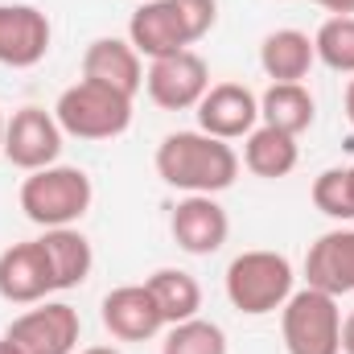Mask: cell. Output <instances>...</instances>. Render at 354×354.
Wrapping results in <instances>:
<instances>
[{
  "mask_svg": "<svg viewBox=\"0 0 354 354\" xmlns=\"http://www.w3.org/2000/svg\"><path fill=\"white\" fill-rule=\"evenodd\" d=\"M313 206L326 218L351 223L354 218V165H346V169H326V174L317 177L313 181Z\"/></svg>",
  "mask_w": 354,
  "mask_h": 354,
  "instance_id": "cell-24",
  "label": "cell"
},
{
  "mask_svg": "<svg viewBox=\"0 0 354 354\" xmlns=\"http://www.w3.org/2000/svg\"><path fill=\"white\" fill-rule=\"evenodd\" d=\"M177 8H181V17L189 25L194 41H202L214 29V21H218V0H177Z\"/></svg>",
  "mask_w": 354,
  "mask_h": 354,
  "instance_id": "cell-25",
  "label": "cell"
},
{
  "mask_svg": "<svg viewBox=\"0 0 354 354\" xmlns=\"http://www.w3.org/2000/svg\"><path fill=\"white\" fill-rule=\"evenodd\" d=\"M157 174L165 185L185 194H223L239 177V153L218 140L198 132H169L157 145Z\"/></svg>",
  "mask_w": 354,
  "mask_h": 354,
  "instance_id": "cell-1",
  "label": "cell"
},
{
  "mask_svg": "<svg viewBox=\"0 0 354 354\" xmlns=\"http://www.w3.org/2000/svg\"><path fill=\"white\" fill-rule=\"evenodd\" d=\"M342 354H354V309L346 313V322H342Z\"/></svg>",
  "mask_w": 354,
  "mask_h": 354,
  "instance_id": "cell-27",
  "label": "cell"
},
{
  "mask_svg": "<svg viewBox=\"0 0 354 354\" xmlns=\"http://www.w3.org/2000/svg\"><path fill=\"white\" fill-rule=\"evenodd\" d=\"M50 292L58 288H54V272H50L41 239L12 243L8 252H0V297L8 305H37Z\"/></svg>",
  "mask_w": 354,
  "mask_h": 354,
  "instance_id": "cell-14",
  "label": "cell"
},
{
  "mask_svg": "<svg viewBox=\"0 0 354 354\" xmlns=\"http://www.w3.org/2000/svg\"><path fill=\"white\" fill-rule=\"evenodd\" d=\"M4 124H8V120H4V115H0V149H4Z\"/></svg>",
  "mask_w": 354,
  "mask_h": 354,
  "instance_id": "cell-31",
  "label": "cell"
},
{
  "mask_svg": "<svg viewBox=\"0 0 354 354\" xmlns=\"http://www.w3.org/2000/svg\"><path fill=\"white\" fill-rule=\"evenodd\" d=\"M145 284H149V292H153L165 326L198 317V309H202V284L189 272H181V268H157Z\"/></svg>",
  "mask_w": 354,
  "mask_h": 354,
  "instance_id": "cell-21",
  "label": "cell"
},
{
  "mask_svg": "<svg viewBox=\"0 0 354 354\" xmlns=\"http://www.w3.org/2000/svg\"><path fill=\"white\" fill-rule=\"evenodd\" d=\"M309 4H322V8H330L334 17H354V0H309Z\"/></svg>",
  "mask_w": 354,
  "mask_h": 354,
  "instance_id": "cell-26",
  "label": "cell"
},
{
  "mask_svg": "<svg viewBox=\"0 0 354 354\" xmlns=\"http://www.w3.org/2000/svg\"><path fill=\"white\" fill-rule=\"evenodd\" d=\"M145 91L165 111L198 107L202 95L210 91V66L194 50H177V54H165V58H153L149 75H145Z\"/></svg>",
  "mask_w": 354,
  "mask_h": 354,
  "instance_id": "cell-7",
  "label": "cell"
},
{
  "mask_svg": "<svg viewBox=\"0 0 354 354\" xmlns=\"http://www.w3.org/2000/svg\"><path fill=\"white\" fill-rule=\"evenodd\" d=\"M346 120L354 124V79H351V87H346Z\"/></svg>",
  "mask_w": 354,
  "mask_h": 354,
  "instance_id": "cell-28",
  "label": "cell"
},
{
  "mask_svg": "<svg viewBox=\"0 0 354 354\" xmlns=\"http://www.w3.org/2000/svg\"><path fill=\"white\" fill-rule=\"evenodd\" d=\"M161 354H227V334L218 322H206V317H189V322H177L169 326Z\"/></svg>",
  "mask_w": 354,
  "mask_h": 354,
  "instance_id": "cell-23",
  "label": "cell"
},
{
  "mask_svg": "<svg viewBox=\"0 0 354 354\" xmlns=\"http://www.w3.org/2000/svg\"><path fill=\"white\" fill-rule=\"evenodd\" d=\"M99 317H103V330L120 342H145L153 334L165 330V317L149 292V284H120L103 297L99 305Z\"/></svg>",
  "mask_w": 354,
  "mask_h": 354,
  "instance_id": "cell-13",
  "label": "cell"
},
{
  "mask_svg": "<svg viewBox=\"0 0 354 354\" xmlns=\"http://www.w3.org/2000/svg\"><path fill=\"white\" fill-rule=\"evenodd\" d=\"M0 354H21V351H17V346H12V342H8V338L0 334Z\"/></svg>",
  "mask_w": 354,
  "mask_h": 354,
  "instance_id": "cell-29",
  "label": "cell"
},
{
  "mask_svg": "<svg viewBox=\"0 0 354 354\" xmlns=\"http://www.w3.org/2000/svg\"><path fill=\"white\" fill-rule=\"evenodd\" d=\"M62 128L54 120V111L46 107H21L12 111V120L4 124V157L33 174V169H46V165H58V153H62Z\"/></svg>",
  "mask_w": 354,
  "mask_h": 354,
  "instance_id": "cell-8",
  "label": "cell"
},
{
  "mask_svg": "<svg viewBox=\"0 0 354 354\" xmlns=\"http://www.w3.org/2000/svg\"><path fill=\"white\" fill-rule=\"evenodd\" d=\"M292 297V264L280 252H243L227 264V301L248 313V317H264L276 313L284 301Z\"/></svg>",
  "mask_w": 354,
  "mask_h": 354,
  "instance_id": "cell-4",
  "label": "cell"
},
{
  "mask_svg": "<svg viewBox=\"0 0 354 354\" xmlns=\"http://www.w3.org/2000/svg\"><path fill=\"white\" fill-rule=\"evenodd\" d=\"M128 41L140 58H165L177 50H189L194 37H189V25L177 8V0H140V8L132 12L128 21Z\"/></svg>",
  "mask_w": 354,
  "mask_h": 354,
  "instance_id": "cell-11",
  "label": "cell"
},
{
  "mask_svg": "<svg viewBox=\"0 0 354 354\" xmlns=\"http://www.w3.org/2000/svg\"><path fill=\"white\" fill-rule=\"evenodd\" d=\"M79 309H71L66 301H37V309L21 313L4 330V338L21 354H71L79 346Z\"/></svg>",
  "mask_w": 354,
  "mask_h": 354,
  "instance_id": "cell-6",
  "label": "cell"
},
{
  "mask_svg": "<svg viewBox=\"0 0 354 354\" xmlns=\"http://www.w3.org/2000/svg\"><path fill=\"white\" fill-rule=\"evenodd\" d=\"M95 202V185L75 165H46L21 181V210L29 223L54 231V227H75Z\"/></svg>",
  "mask_w": 354,
  "mask_h": 354,
  "instance_id": "cell-2",
  "label": "cell"
},
{
  "mask_svg": "<svg viewBox=\"0 0 354 354\" xmlns=\"http://www.w3.org/2000/svg\"><path fill=\"white\" fill-rule=\"evenodd\" d=\"M313 54L334 75H354V17H330L313 33Z\"/></svg>",
  "mask_w": 354,
  "mask_h": 354,
  "instance_id": "cell-22",
  "label": "cell"
},
{
  "mask_svg": "<svg viewBox=\"0 0 354 354\" xmlns=\"http://www.w3.org/2000/svg\"><path fill=\"white\" fill-rule=\"evenodd\" d=\"M50 17L33 4H0V66L29 71L50 54Z\"/></svg>",
  "mask_w": 354,
  "mask_h": 354,
  "instance_id": "cell-10",
  "label": "cell"
},
{
  "mask_svg": "<svg viewBox=\"0 0 354 354\" xmlns=\"http://www.w3.org/2000/svg\"><path fill=\"white\" fill-rule=\"evenodd\" d=\"M280 334L288 354H342V309L322 288H292L280 305Z\"/></svg>",
  "mask_w": 354,
  "mask_h": 354,
  "instance_id": "cell-5",
  "label": "cell"
},
{
  "mask_svg": "<svg viewBox=\"0 0 354 354\" xmlns=\"http://www.w3.org/2000/svg\"><path fill=\"white\" fill-rule=\"evenodd\" d=\"M260 120H264L268 128H280L288 136H301L317 120L313 91L305 87V83H272L260 95Z\"/></svg>",
  "mask_w": 354,
  "mask_h": 354,
  "instance_id": "cell-20",
  "label": "cell"
},
{
  "mask_svg": "<svg viewBox=\"0 0 354 354\" xmlns=\"http://www.w3.org/2000/svg\"><path fill=\"white\" fill-rule=\"evenodd\" d=\"M83 79L136 99V91L145 87V66H140V54L132 50V41L95 37L87 46V54H83Z\"/></svg>",
  "mask_w": 354,
  "mask_h": 354,
  "instance_id": "cell-16",
  "label": "cell"
},
{
  "mask_svg": "<svg viewBox=\"0 0 354 354\" xmlns=\"http://www.w3.org/2000/svg\"><path fill=\"white\" fill-rule=\"evenodd\" d=\"M313 62V37L301 29H276L260 41V66L272 83H305Z\"/></svg>",
  "mask_w": 354,
  "mask_h": 354,
  "instance_id": "cell-17",
  "label": "cell"
},
{
  "mask_svg": "<svg viewBox=\"0 0 354 354\" xmlns=\"http://www.w3.org/2000/svg\"><path fill=\"white\" fill-rule=\"evenodd\" d=\"M54 120L66 136H79V140H111V136H124L128 124H132V99L120 95V91L103 87V83H91L79 79L75 87H66L54 103Z\"/></svg>",
  "mask_w": 354,
  "mask_h": 354,
  "instance_id": "cell-3",
  "label": "cell"
},
{
  "mask_svg": "<svg viewBox=\"0 0 354 354\" xmlns=\"http://www.w3.org/2000/svg\"><path fill=\"white\" fill-rule=\"evenodd\" d=\"M243 165L252 169L256 177H288L301 161V149H297V136L280 132V128H268V124H256L248 136H243Z\"/></svg>",
  "mask_w": 354,
  "mask_h": 354,
  "instance_id": "cell-19",
  "label": "cell"
},
{
  "mask_svg": "<svg viewBox=\"0 0 354 354\" xmlns=\"http://www.w3.org/2000/svg\"><path fill=\"white\" fill-rule=\"evenodd\" d=\"M41 248H46V260L54 272V288H79L95 268V252H91V239L79 227H54L41 235Z\"/></svg>",
  "mask_w": 354,
  "mask_h": 354,
  "instance_id": "cell-18",
  "label": "cell"
},
{
  "mask_svg": "<svg viewBox=\"0 0 354 354\" xmlns=\"http://www.w3.org/2000/svg\"><path fill=\"white\" fill-rule=\"evenodd\" d=\"M260 124V99L243 83H214L198 103V128L218 140H239Z\"/></svg>",
  "mask_w": 354,
  "mask_h": 354,
  "instance_id": "cell-12",
  "label": "cell"
},
{
  "mask_svg": "<svg viewBox=\"0 0 354 354\" xmlns=\"http://www.w3.org/2000/svg\"><path fill=\"white\" fill-rule=\"evenodd\" d=\"M83 354H120V351H111V346H87Z\"/></svg>",
  "mask_w": 354,
  "mask_h": 354,
  "instance_id": "cell-30",
  "label": "cell"
},
{
  "mask_svg": "<svg viewBox=\"0 0 354 354\" xmlns=\"http://www.w3.org/2000/svg\"><path fill=\"white\" fill-rule=\"evenodd\" d=\"M169 231L185 256H214L231 235V218L214 202V194H185L174 206Z\"/></svg>",
  "mask_w": 354,
  "mask_h": 354,
  "instance_id": "cell-9",
  "label": "cell"
},
{
  "mask_svg": "<svg viewBox=\"0 0 354 354\" xmlns=\"http://www.w3.org/2000/svg\"><path fill=\"white\" fill-rule=\"evenodd\" d=\"M305 280L309 288H322L330 297L354 292V231H326L305 256Z\"/></svg>",
  "mask_w": 354,
  "mask_h": 354,
  "instance_id": "cell-15",
  "label": "cell"
}]
</instances>
